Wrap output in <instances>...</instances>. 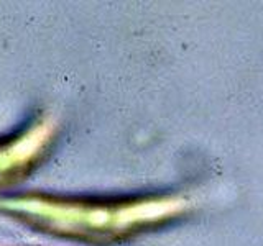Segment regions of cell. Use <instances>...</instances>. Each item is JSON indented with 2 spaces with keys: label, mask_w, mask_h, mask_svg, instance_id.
Returning a JSON list of instances; mask_svg holds the SVG:
<instances>
[{
  "label": "cell",
  "mask_w": 263,
  "mask_h": 246,
  "mask_svg": "<svg viewBox=\"0 0 263 246\" xmlns=\"http://www.w3.org/2000/svg\"><path fill=\"white\" fill-rule=\"evenodd\" d=\"M54 133L51 121L36 117L22 128L0 136V187L27 179L45 159Z\"/></svg>",
  "instance_id": "2"
},
{
  "label": "cell",
  "mask_w": 263,
  "mask_h": 246,
  "mask_svg": "<svg viewBox=\"0 0 263 246\" xmlns=\"http://www.w3.org/2000/svg\"><path fill=\"white\" fill-rule=\"evenodd\" d=\"M184 210L186 202L171 194L99 199L23 192L0 197L4 215L36 232L87 244L125 241L170 223Z\"/></svg>",
  "instance_id": "1"
}]
</instances>
